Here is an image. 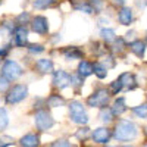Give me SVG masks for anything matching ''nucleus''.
Masks as SVG:
<instances>
[{
  "mask_svg": "<svg viewBox=\"0 0 147 147\" xmlns=\"http://www.w3.org/2000/svg\"><path fill=\"white\" fill-rule=\"evenodd\" d=\"M138 136V127L128 119H121L113 131V137L116 141H131Z\"/></svg>",
  "mask_w": 147,
  "mask_h": 147,
  "instance_id": "obj_1",
  "label": "nucleus"
},
{
  "mask_svg": "<svg viewBox=\"0 0 147 147\" xmlns=\"http://www.w3.org/2000/svg\"><path fill=\"white\" fill-rule=\"evenodd\" d=\"M69 118L72 122H75L78 125H85L88 122V115L85 112V109L82 106V103L80 102H71L69 105Z\"/></svg>",
  "mask_w": 147,
  "mask_h": 147,
  "instance_id": "obj_2",
  "label": "nucleus"
},
{
  "mask_svg": "<svg viewBox=\"0 0 147 147\" xmlns=\"http://www.w3.org/2000/svg\"><path fill=\"white\" fill-rule=\"evenodd\" d=\"M28 96V87L24 84H16L13 85L6 94V103L7 105H16L22 102Z\"/></svg>",
  "mask_w": 147,
  "mask_h": 147,
  "instance_id": "obj_3",
  "label": "nucleus"
},
{
  "mask_svg": "<svg viewBox=\"0 0 147 147\" xmlns=\"http://www.w3.org/2000/svg\"><path fill=\"white\" fill-rule=\"evenodd\" d=\"M110 99V94L106 88H99L96 90L88 99H87V105L90 107H106Z\"/></svg>",
  "mask_w": 147,
  "mask_h": 147,
  "instance_id": "obj_4",
  "label": "nucleus"
},
{
  "mask_svg": "<svg viewBox=\"0 0 147 147\" xmlns=\"http://www.w3.org/2000/svg\"><path fill=\"white\" fill-rule=\"evenodd\" d=\"M34 122H35V127L38 128L40 131H47L50 129L55 125V121L52 118V115L47 112V110H38L34 116Z\"/></svg>",
  "mask_w": 147,
  "mask_h": 147,
  "instance_id": "obj_5",
  "label": "nucleus"
},
{
  "mask_svg": "<svg viewBox=\"0 0 147 147\" xmlns=\"http://www.w3.org/2000/svg\"><path fill=\"white\" fill-rule=\"evenodd\" d=\"M2 74L9 81H15L22 75V68L19 66L18 62H15V60H6L3 68H2Z\"/></svg>",
  "mask_w": 147,
  "mask_h": 147,
  "instance_id": "obj_6",
  "label": "nucleus"
},
{
  "mask_svg": "<svg viewBox=\"0 0 147 147\" xmlns=\"http://www.w3.org/2000/svg\"><path fill=\"white\" fill-rule=\"evenodd\" d=\"M53 85L57 88H66L68 85H71V75L68 72L59 69V71H55L53 74Z\"/></svg>",
  "mask_w": 147,
  "mask_h": 147,
  "instance_id": "obj_7",
  "label": "nucleus"
},
{
  "mask_svg": "<svg viewBox=\"0 0 147 147\" xmlns=\"http://www.w3.org/2000/svg\"><path fill=\"white\" fill-rule=\"evenodd\" d=\"M31 28L34 32L40 34V35H44L49 32V22H47V18L46 16H41V15H37L32 22H31Z\"/></svg>",
  "mask_w": 147,
  "mask_h": 147,
  "instance_id": "obj_8",
  "label": "nucleus"
},
{
  "mask_svg": "<svg viewBox=\"0 0 147 147\" xmlns=\"http://www.w3.org/2000/svg\"><path fill=\"white\" fill-rule=\"evenodd\" d=\"M91 138L97 144H106V143H109V138H110V129H107L105 127L97 128L91 134Z\"/></svg>",
  "mask_w": 147,
  "mask_h": 147,
  "instance_id": "obj_9",
  "label": "nucleus"
},
{
  "mask_svg": "<svg viewBox=\"0 0 147 147\" xmlns=\"http://www.w3.org/2000/svg\"><path fill=\"white\" fill-rule=\"evenodd\" d=\"M15 43L18 47H25L27 43H28V30L24 27V25H19L18 28H15Z\"/></svg>",
  "mask_w": 147,
  "mask_h": 147,
  "instance_id": "obj_10",
  "label": "nucleus"
},
{
  "mask_svg": "<svg viewBox=\"0 0 147 147\" xmlns=\"http://www.w3.org/2000/svg\"><path fill=\"white\" fill-rule=\"evenodd\" d=\"M134 19V13H132V9L131 7H121L119 13H118V21L119 24H122V25H129V24L132 22Z\"/></svg>",
  "mask_w": 147,
  "mask_h": 147,
  "instance_id": "obj_11",
  "label": "nucleus"
},
{
  "mask_svg": "<svg viewBox=\"0 0 147 147\" xmlns=\"http://www.w3.org/2000/svg\"><path fill=\"white\" fill-rule=\"evenodd\" d=\"M129 49L137 57H143L146 53V43L143 40H134V41H131Z\"/></svg>",
  "mask_w": 147,
  "mask_h": 147,
  "instance_id": "obj_12",
  "label": "nucleus"
},
{
  "mask_svg": "<svg viewBox=\"0 0 147 147\" xmlns=\"http://www.w3.org/2000/svg\"><path fill=\"white\" fill-rule=\"evenodd\" d=\"M35 66L38 69V72H41V74H49L53 71V62L50 59H38L35 62Z\"/></svg>",
  "mask_w": 147,
  "mask_h": 147,
  "instance_id": "obj_13",
  "label": "nucleus"
},
{
  "mask_svg": "<svg viewBox=\"0 0 147 147\" xmlns=\"http://www.w3.org/2000/svg\"><path fill=\"white\" fill-rule=\"evenodd\" d=\"M40 143V138L38 136H35V134H27V136H24L19 141L21 146L24 147H35V146H38Z\"/></svg>",
  "mask_w": 147,
  "mask_h": 147,
  "instance_id": "obj_14",
  "label": "nucleus"
},
{
  "mask_svg": "<svg viewBox=\"0 0 147 147\" xmlns=\"http://www.w3.org/2000/svg\"><path fill=\"white\" fill-rule=\"evenodd\" d=\"M63 55L68 60H74V59H82V50H80L78 47L72 46V47H68L63 50Z\"/></svg>",
  "mask_w": 147,
  "mask_h": 147,
  "instance_id": "obj_15",
  "label": "nucleus"
},
{
  "mask_svg": "<svg viewBox=\"0 0 147 147\" xmlns=\"http://www.w3.org/2000/svg\"><path fill=\"white\" fill-rule=\"evenodd\" d=\"M119 80L124 82V85H127V87L129 88V90H134L137 87V81H136V77L132 75V74H129V72H124L122 75L119 77Z\"/></svg>",
  "mask_w": 147,
  "mask_h": 147,
  "instance_id": "obj_16",
  "label": "nucleus"
},
{
  "mask_svg": "<svg viewBox=\"0 0 147 147\" xmlns=\"http://www.w3.org/2000/svg\"><path fill=\"white\" fill-rule=\"evenodd\" d=\"M93 72H94L93 65H91L90 62H87V60H81L80 65H78V74H80V75L84 78V77H88V75H91Z\"/></svg>",
  "mask_w": 147,
  "mask_h": 147,
  "instance_id": "obj_17",
  "label": "nucleus"
},
{
  "mask_svg": "<svg viewBox=\"0 0 147 147\" xmlns=\"http://www.w3.org/2000/svg\"><path fill=\"white\" fill-rule=\"evenodd\" d=\"M112 110L115 115H122L127 110V103H125V97H118V99L113 102Z\"/></svg>",
  "mask_w": 147,
  "mask_h": 147,
  "instance_id": "obj_18",
  "label": "nucleus"
},
{
  "mask_svg": "<svg viewBox=\"0 0 147 147\" xmlns=\"http://www.w3.org/2000/svg\"><path fill=\"white\" fill-rule=\"evenodd\" d=\"M132 113L136 118H140V119H147V103H141L136 107H132Z\"/></svg>",
  "mask_w": 147,
  "mask_h": 147,
  "instance_id": "obj_19",
  "label": "nucleus"
},
{
  "mask_svg": "<svg viewBox=\"0 0 147 147\" xmlns=\"http://www.w3.org/2000/svg\"><path fill=\"white\" fill-rule=\"evenodd\" d=\"M47 105L50 107H60V106L65 105V99L62 96H59V94H52L47 99Z\"/></svg>",
  "mask_w": 147,
  "mask_h": 147,
  "instance_id": "obj_20",
  "label": "nucleus"
},
{
  "mask_svg": "<svg viewBox=\"0 0 147 147\" xmlns=\"http://www.w3.org/2000/svg\"><path fill=\"white\" fill-rule=\"evenodd\" d=\"M74 7H75L77 10H81V12H85V13H94V7L90 5V2H75L74 3Z\"/></svg>",
  "mask_w": 147,
  "mask_h": 147,
  "instance_id": "obj_21",
  "label": "nucleus"
},
{
  "mask_svg": "<svg viewBox=\"0 0 147 147\" xmlns=\"http://www.w3.org/2000/svg\"><path fill=\"white\" fill-rule=\"evenodd\" d=\"M93 69H94V74L97 75V78H100V80L106 78V75H107V68H106L103 63L96 62V63L93 65Z\"/></svg>",
  "mask_w": 147,
  "mask_h": 147,
  "instance_id": "obj_22",
  "label": "nucleus"
},
{
  "mask_svg": "<svg viewBox=\"0 0 147 147\" xmlns=\"http://www.w3.org/2000/svg\"><path fill=\"white\" fill-rule=\"evenodd\" d=\"M100 35H102V38L106 41V43H112L116 40V35H115V31L112 28H103L100 31Z\"/></svg>",
  "mask_w": 147,
  "mask_h": 147,
  "instance_id": "obj_23",
  "label": "nucleus"
},
{
  "mask_svg": "<svg viewBox=\"0 0 147 147\" xmlns=\"http://www.w3.org/2000/svg\"><path fill=\"white\" fill-rule=\"evenodd\" d=\"M113 116H115V113H113L112 109H107V107H103V109H102V112H100V119L105 122V124L112 122Z\"/></svg>",
  "mask_w": 147,
  "mask_h": 147,
  "instance_id": "obj_24",
  "label": "nucleus"
},
{
  "mask_svg": "<svg viewBox=\"0 0 147 147\" xmlns=\"http://www.w3.org/2000/svg\"><path fill=\"white\" fill-rule=\"evenodd\" d=\"M7 124H9V115L6 112V109L0 107V131L5 129L7 127Z\"/></svg>",
  "mask_w": 147,
  "mask_h": 147,
  "instance_id": "obj_25",
  "label": "nucleus"
},
{
  "mask_svg": "<svg viewBox=\"0 0 147 147\" xmlns=\"http://www.w3.org/2000/svg\"><path fill=\"white\" fill-rule=\"evenodd\" d=\"M55 0H34L32 2V6L35 9H47L49 6L53 5Z\"/></svg>",
  "mask_w": 147,
  "mask_h": 147,
  "instance_id": "obj_26",
  "label": "nucleus"
},
{
  "mask_svg": "<svg viewBox=\"0 0 147 147\" xmlns=\"http://www.w3.org/2000/svg\"><path fill=\"white\" fill-rule=\"evenodd\" d=\"M124 87H125L124 82H122V81L118 78V80H115L112 84H110V91H112V94H118Z\"/></svg>",
  "mask_w": 147,
  "mask_h": 147,
  "instance_id": "obj_27",
  "label": "nucleus"
},
{
  "mask_svg": "<svg viewBox=\"0 0 147 147\" xmlns=\"http://www.w3.org/2000/svg\"><path fill=\"white\" fill-rule=\"evenodd\" d=\"M7 88H9V80L5 75H2L0 77V93H5Z\"/></svg>",
  "mask_w": 147,
  "mask_h": 147,
  "instance_id": "obj_28",
  "label": "nucleus"
},
{
  "mask_svg": "<svg viewBox=\"0 0 147 147\" xmlns=\"http://www.w3.org/2000/svg\"><path fill=\"white\" fill-rule=\"evenodd\" d=\"M28 50H30V53H43L44 52V47L41 44H31L28 47Z\"/></svg>",
  "mask_w": 147,
  "mask_h": 147,
  "instance_id": "obj_29",
  "label": "nucleus"
},
{
  "mask_svg": "<svg viewBox=\"0 0 147 147\" xmlns=\"http://www.w3.org/2000/svg\"><path fill=\"white\" fill-rule=\"evenodd\" d=\"M88 132H90V129L88 128H80L78 131H77V134H75V137L77 138H85V137H87L88 136Z\"/></svg>",
  "mask_w": 147,
  "mask_h": 147,
  "instance_id": "obj_30",
  "label": "nucleus"
},
{
  "mask_svg": "<svg viewBox=\"0 0 147 147\" xmlns=\"http://www.w3.org/2000/svg\"><path fill=\"white\" fill-rule=\"evenodd\" d=\"M88 2L94 7V10H100L103 7V0H88Z\"/></svg>",
  "mask_w": 147,
  "mask_h": 147,
  "instance_id": "obj_31",
  "label": "nucleus"
},
{
  "mask_svg": "<svg viewBox=\"0 0 147 147\" xmlns=\"http://www.w3.org/2000/svg\"><path fill=\"white\" fill-rule=\"evenodd\" d=\"M13 144V138L12 137H2L0 138V146H10Z\"/></svg>",
  "mask_w": 147,
  "mask_h": 147,
  "instance_id": "obj_32",
  "label": "nucleus"
},
{
  "mask_svg": "<svg viewBox=\"0 0 147 147\" xmlns=\"http://www.w3.org/2000/svg\"><path fill=\"white\" fill-rule=\"evenodd\" d=\"M28 19H30V15L28 13H22V15L18 16V22L21 24V25H25V24L28 22Z\"/></svg>",
  "mask_w": 147,
  "mask_h": 147,
  "instance_id": "obj_33",
  "label": "nucleus"
},
{
  "mask_svg": "<svg viewBox=\"0 0 147 147\" xmlns=\"http://www.w3.org/2000/svg\"><path fill=\"white\" fill-rule=\"evenodd\" d=\"M52 146H55V147H57V146H63V147H69V146H71V143H68L66 140H57V141L52 143Z\"/></svg>",
  "mask_w": 147,
  "mask_h": 147,
  "instance_id": "obj_34",
  "label": "nucleus"
},
{
  "mask_svg": "<svg viewBox=\"0 0 147 147\" xmlns=\"http://www.w3.org/2000/svg\"><path fill=\"white\" fill-rule=\"evenodd\" d=\"M125 35H127V40H129V38L132 40V38H134V35H136V32H134V31H131V32H127ZM132 41H134V40H132Z\"/></svg>",
  "mask_w": 147,
  "mask_h": 147,
  "instance_id": "obj_35",
  "label": "nucleus"
},
{
  "mask_svg": "<svg viewBox=\"0 0 147 147\" xmlns=\"http://www.w3.org/2000/svg\"><path fill=\"white\" fill-rule=\"evenodd\" d=\"M105 24L107 25V24H109V21H107V19H99V25H105Z\"/></svg>",
  "mask_w": 147,
  "mask_h": 147,
  "instance_id": "obj_36",
  "label": "nucleus"
},
{
  "mask_svg": "<svg viewBox=\"0 0 147 147\" xmlns=\"http://www.w3.org/2000/svg\"><path fill=\"white\" fill-rule=\"evenodd\" d=\"M146 40H147V35H146Z\"/></svg>",
  "mask_w": 147,
  "mask_h": 147,
  "instance_id": "obj_37",
  "label": "nucleus"
},
{
  "mask_svg": "<svg viewBox=\"0 0 147 147\" xmlns=\"http://www.w3.org/2000/svg\"><path fill=\"white\" fill-rule=\"evenodd\" d=\"M146 146H147V144H146Z\"/></svg>",
  "mask_w": 147,
  "mask_h": 147,
  "instance_id": "obj_38",
  "label": "nucleus"
}]
</instances>
